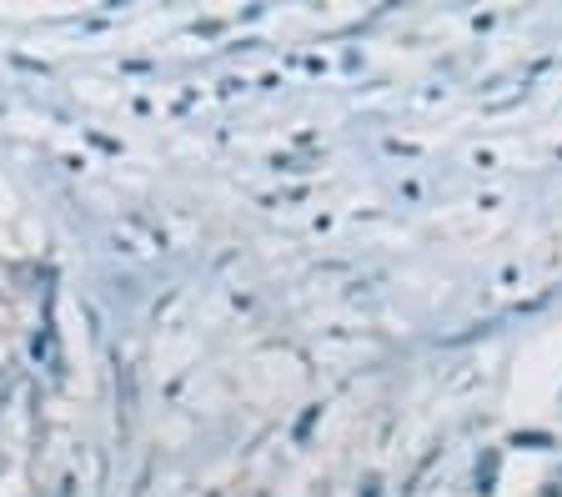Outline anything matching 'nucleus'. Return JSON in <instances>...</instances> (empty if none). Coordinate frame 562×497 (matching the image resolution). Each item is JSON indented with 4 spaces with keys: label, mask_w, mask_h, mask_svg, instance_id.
Listing matches in <instances>:
<instances>
[{
    "label": "nucleus",
    "mask_w": 562,
    "mask_h": 497,
    "mask_svg": "<svg viewBox=\"0 0 562 497\" xmlns=\"http://www.w3.org/2000/svg\"><path fill=\"white\" fill-rule=\"evenodd\" d=\"M11 387H15V372L5 368V362H0V407L11 403Z\"/></svg>",
    "instance_id": "obj_1"
},
{
    "label": "nucleus",
    "mask_w": 562,
    "mask_h": 497,
    "mask_svg": "<svg viewBox=\"0 0 562 497\" xmlns=\"http://www.w3.org/2000/svg\"><path fill=\"white\" fill-rule=\"evenodd\" d=\"M11 473V458H5V448H0V477Z\"/></svg>",
    "instance_id": "obj_2"
}]
</instances>
